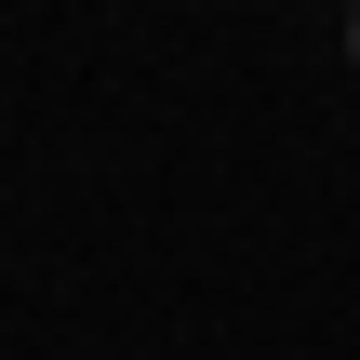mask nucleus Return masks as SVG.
Segmentation results:
<instances>
[{
    "label": "nucleus",
    "mask_w": 360,
    "mask_h": 360,
    "mask_svg": "<svg viewBox=\"0 0 360 360\" xmlns=\"http://www.w3.org/2000/svg\"><path fill=\"white\" fill-rule=\"evenodd\" d=\"M347 40H360V27H347Z\"/></svg>",
    "instance_id": "f257e3e1"
}]
</instances>
